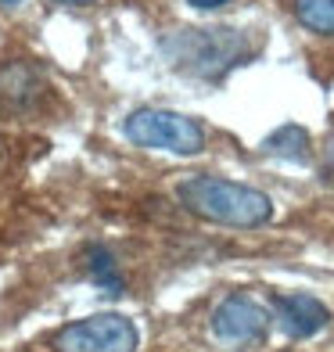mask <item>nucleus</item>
Masks as SVG:
<instances>
[{"label":"nucleus","instance_id":"10","mask_svg":"<svg viewBox=\"0 0 334 352\" xmlns=\"http://www.w3.org/2000/svg\"><path fill=\"white\" fill-rule=\"evenodd\" d=\"M87 270H90V277L98 280L101 287H108V292H122V280H119V270H115L111 252L90 248V252H87Z\"/></svg>","mask_w":334,"mask_h":352},{"label":"nucleus","instance_id":"12","mask_svg":"<svg viewBox=\"0 0 334 352\" xmlns=\"http://www.w3.org/2000/svg\"><path fill=\"white\" fill-rule=\"evenodd\" d=\"M324 155H327V169L334 173V137L327 140V151H324Z\"/></svg>","mask_w":334,"mask_h":352},{"label":"nucleus","instance_id":"2","mask_svg":"<svg viewBox=\"0 0 334 352\" xmlns=\"http://www.w3.org/2000/svg\"><path fill=\"white\" fill-rule=\"evenodd\" d=\"M180 205H187L194 216L223 223V227H259L274 216V205L263 190H252L216 176H190L177 190Z\"/></svg>","mask_w":334,"mask_h":352},{"label":"nucleus","instance_id":"8","mask_svg":"<svg viewBox=\"0 0 334 352\" xmlns=\"http://www.w3.org/2000/svg\"><path fill=\"white\" fill-rule=\"evenodd\" d=\"M263 148L277 158H288V162H306L309 158V133L302 126H280L277 133H269L263 140Z\"/></svg>","mask_w":334,"mask_h":352},{"label":"nucleus","instance_id":"13","mask_svg":"<svg viewBox=\"0 0 334 352\" xmlns=\"http://www.w3.org/2000/svg\"><path fill=\"white\" fill-rule=\"evenodd\" d=\"M58 4H72V8H83V4H93V0H58Z\"/></svg>","mask_w":334,"mask_h":352},{"label":"nucleus","instance_id":"6","mask_svg":"<svg viewBox=\"0 0 334 352\" xmlns=\"http://www.w3.org/2000/svg\"><path fill=\"white\" fill-rule=\"evenodd\" d=\"M274 313H277L280 327L288 331L291 338H309V334L324 331L327 320H331V313H327V306H324L320 298L302 295V292H295V295H277V298H274Z\"/></svg>","mask_w":334,"mask_h":352},{"label":"nucleus","instance_id":"9","mask_svg":"<svg viewBox=\"0 0 334 352\" xmlns=\"http://www.w3.org/2000/svg\"><path fill=\"white\" fill-rule=\"evenodd\" d=\"M295 14L313 33H334V0H295Z\"/></svg>","mask_w":334,"mask_h":352},{"label":"nucleus","instance_id":"1","mask_svg":"<svg viewBox=\"0 0 334 352\" xmlns=\"http://www.w3.org/2000/svg\"><path fill=\"white\" fill-rule=\"evenodd\" d=\"M162 51L172 69L198 79H219L241 65L256 43L237 29H177L162 40Z\"/></svg>","mask_w":334,"mask_h":352},{"label":"nucleus","instance_id":"4","mask_svg":"<svg viewBox=\"0 0 334 352\" xmlns=\"http://www.w3.org/2000/svg\"><path fill=\"white\" fill-rule=\"evenodd\" d=\"M58 352H133L137 331L119 313H98L87 320H76L58 334Z\"/></svg>","mask_w":334,"mask_h":352},{"label":"nucleus","instance_id":"11","mask_svg":"<svg viewBox=\"0 0 334 352\" xmlns=\"http://www.w3.org/2000/svg\"><path fill=\"white\" fill-rule=\"evenodd\" d=\"M194 8H201V11H212V8H223V4H230V0H190Z\"/></svg>","mask_w":334,"mask_h":352},{"label":"nucleus","instance_id":"5","mask_svg":"<svg viewBox=\"0 0 334 352\" xmlns=\"http://www.w3.org/2000/svg\"><path fill=\"white\" fill-rule=\"evenodd\" d=\"M212 331H216L219 342L245 349V345H256V342L266 338L269 316H266V309L259 306V302H252L245 295H230V298H223L216 306Z\"/></svg>","mask_w":334,"mask_h":352},{"label":"nucleus","instance_id":"3","mask_svg":"<svg viewBox=\"0 0 334 352\" xmlns=\"http://www.w3.org/2000/svg\"><path fill=\"white\" fill-rule=\"evenodd\" d=\"M126 137L140 148L155 151H172V155H198L205 148V130L180 116V111H162V108H140L126 119Z\"/></svg>","mask_w":334,"mask_h":352},{"label":"nucleus","instance_id":"14","mask_svg":"<svg viewBox=\"0 0 334 352\" xmlns=\"http://www.w3.org/2000/svg\"><path fill=\"white\" fill-rule=\"evenodd\" d=\"M0 4H19V0H0Z\"/></svg>","mask_w":334,"mask_h":352},{"label":"nucleus","instance_id":"7","mask_svg":"<svg viewBox=\"0 0 334 352\" xmlns=\"http://www.w3.org/2000/svg\"><path fill=\"white\" fill-rule=\"evenodd\" d=\"M43 76L29 61H11L0 69V104L11 111H29L43 98Z\"/></svg>","mask_w":334,"mask_h":352}]
</instances>
